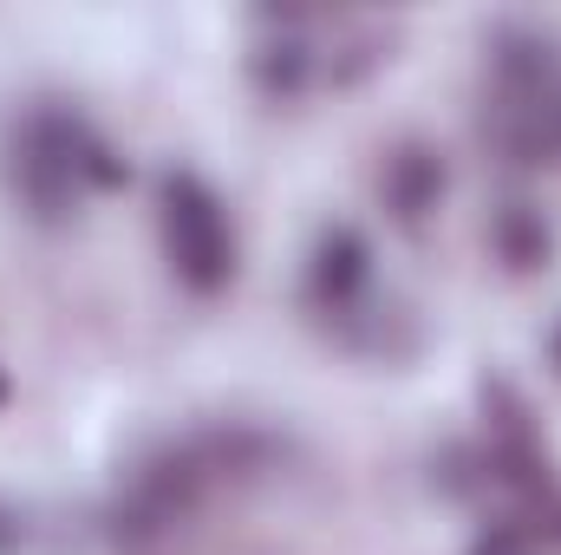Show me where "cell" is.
<instances>
[{"instance_id":"obj_1","label":"cell","mask_w":561,"mask_h":555,"mask_svg":"<svg viewBox=\"0 0 561 555\" xmlns=\"http://www.w3.org/2000/svg\"><path fill=\"white\" fill-rule=\"evenodd\" d=\"M163 229H170V262L190 287H222L229 275V229L216 196L196 177H170L163 183Z\"/></svg>"},{"instance_id":"obj_2","label":"cell","mask_w":561,"mask_h":555,"mask_svg":"<svg viewBox=\"0 0 561 555\" xmlns=\"http://www.w3.org/2000/svg\"><path fill=\"white\" fill-rule=\"evenodd\" d=\"M359 281H366V242H359L353 229L327 236V242H320V269H313V287H320V301H346Z\"/></svg>"},{"instance_id":"obj_3","label":"cell","mask_w":561,"mask_h":555,"mask_svg":"<svg viewBox=\"0 0 561 555\" xmlns=\"http://www.w3.org/2000/svg\"><path fill=\"white\" fill-rule=\"evenodd\" d=\"M431 190H437V163H424L419 150L399 163V209L405 216H419L424 203H431Z\"/></svg>"},{"instance_id":"obj_4","label":"cell","mask_w":561,"mask_h":555,"mask_svg":"<svg viewBox=\"0 0 561 555\" xmlns=\"http://www.w3.org/2000/svg\"><path fill=\"white\" fill-rule=\"evenodd\" d=\"M477 555H523V536H516V530H496V536L477 543Z\"/></svg>"},{"instance_id":"obj_5","label":"cell","mask_w":561,"mask_h":555,"mask_svg":"<svg viewBox=\"0 0 561 555\" xmlns=\"http://www.w3.org/2000/svg\"><path fill=\"white\" fill-rule=\"evenodd\" d=\"M0 399H7V380H0Z\"/></svg>"}]
</instances>
